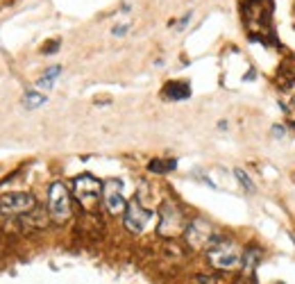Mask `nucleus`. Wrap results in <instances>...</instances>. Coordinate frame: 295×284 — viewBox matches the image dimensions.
<instances>
[{"label": "nucleus", "mask_w": 295, "mask_h": 284, "mask_svg": "<svg viewBox=\"0 0 295 284\" xmlns=\"http://www.w3.org/2000/svg\"><path fill=\"white\" fill-rule=\"evenodd\" d=\"M207 257L212 261V266L218 268V271H236L241 266V261H243L239 246L229 239L216 241L212 248H207Z\"/></svg>", "instance_id": "1"}, {"label": "nucleus", "mask_w": 295, "mask_h": 284, "mask_svg": "<svg viewBox=\"0 0 295 284\" xmlns=\"http://www.w3.org/2000/svg\"><path fill=\"white\" fill-rule=\"evenodd\" d=\"M73 193H75L77 202L82 205L87 212H91L102 198V182L98 177H93L91 173H82L73 180Z\"/></svg>", "instance_id": "2"}, {"label": "nucleus", "mask_w": 295, "mask_h": 284, "mask_svg": "<svg viewBox=\"0 0 295 284\" xmlns=\"http://www.w3.org/2000/svg\"><path fill=\"white\" fill-rule=\"evenodd\" d=\"M157 232L161 236H177V234L186 232L184 212L173 200H166L159 207V225H157Z\"/></svg>", "instance_id": "3"}, {"label": "nucleus", "mask_w": 295, "mask_h": 284, "mask_svg": "<svg viewBox=\"0 0 295 284\" xmlns=\"http://www.w3.org/2000/svg\"><path fill=\"white\" fill-rule=\"evenodd\" d=\"M48 212L55 223H66L71 218V193L66 184L52 182L48 189Z\"/></svg>", "instance_id": "4"}, {"label": "nucleus", "mask_w": 295, "mask_h": 284, "mask_svg": "<svg viewBox=\"0 0 295 284\" xmlns=\"http://www.w3.org/2000/svg\"><path fill=\"white\" fill-rule=\"evenodd\" d=\"M186 239H188V244H191L193 248L200 250V248H212L216 241H220L223 236H220L218 232H214L212 225H209L207 220L196 218L193 223L186 225Z\"/></svg>", "instance_id": "5"}, {"label": "nucleus", "mask_w": 295, "mask_h": 284, "mask_svg": "<svg viewBox=\"0 0 295 284\" xmlns=\"http://www.w3.org/2000/svg\"><path fill=\"white\" fill-rule=\"evenodd\" d=\"M150 220H152V212H150V209H145L139 200L128 202L125 214H123V225L128 228V232L141 234L148 228V223H150Z\"/></svg>", "instance_id": "6"}, {"label": "nucleus", "mask_w": 295, "mask_h": 284, "mask_svg": "<svg viewBox=\"0 0 295 284\" xmlns=\"http://www.w3.org/2000/svg\"><path fill=\"white\" fill-rule=\"evenodd\" d=\"M34 196L30 193H7L0 200V216H23L34 209Z\"/></svg>", "instance_id": "7"}, {"label": "nucleus", "mask_w": 295, "mask_h": 284, "mask_svg": "<svg viewBox=\"0 0 295 284\" xmlns=\"http://www.w3.org/2000/svg\"><path fill=\"white\" fill-rule=\"evenodd\" d=\"M102 202L104 207H107L109 214H125V207H128V202H125V196H123V182L120 180H107L102 184Z\"/></svg>", "instance_id": "8"}, {"label": "nucleus", "mask_w": 295, "mask_h": 284, "mask_svg": "<svg viewBox=\"0 0 295 284\" xmlns=\"http://www.w3.org/2000/svg\"><path fill=\"white\" fill-rule=\"evenodd\" d=\"M164 96L171 100H186L191 96V87L186 82H168L164 89Z\"/></svg>", "instance_id": "9"}, {"label": "nucleus", "mask_w": 295, "mask_h": 284, "mask_svg": "<svg viewBox=\"0 0 295 284\" xmlns=\"http://www.w3.org/2000/svg\"><path fill=\"white\" fill-rule=\"evenodd\" d=\"M175 168H177V159H152L150 164H148V171H150V173H159V175L175 171Z\"/></svg>", "instance_id": "10"}, {"label": "nucleus", "mask_w": 295, "mask_h": 284, "mask_svg": "<svg viewBox=\"0 0 295 284\" xmlns=\"http://www.w3.org/2000/svg\"><path fill=\"white\" fill-rule=\"evenodd\" d=\"M261 259V250L257 248V246H252V248H247L243 252V266H245V271L247 273H252L255 271V266H257V261Z\"/></svg>", "instance_id": "11"}, {"label": "nucleus", "mask_w": 295, "mask_h": 284, "mask_svg": "<svg viewBox=\"0 0 295 284\" xmlns=\"http://www.w3.org/2000/svg\"><path fill=\"white\" fill-rule=\"evenodd\" d=\"M23 105L28 109H36V107H41V105H46V96H41V93H36V91H28L23 96Z\"/></svg>", "instance_id": "12"}, {"label": "nucleus", "mask_w": 295, "mask_h": 284, "mask_svg": "<svg viewBox=\"0 0 295 284\" xmlns=\"http://www.w3.org/2000/svg\"><path fill=\"white\" fill-rule=\"evenodd\" d=\"M59 73H61V66H50L48 71H46V75L41 77L39 82H36V87H41V89H48L50 84H52V80H55V77L59 75Z\"/></svg>", "instance_id": "13"}, {"label": "nucleus", "mask_w": 295, "mask_h": 284, "mask_svg": "<svg viewBox=\"0 0 295 284\" xmlns=\"http://www.w3.org/2000/svg\"><path fill=\"white\" fill-rule=\"evenodd\" d=\"M234 175L239 177V182L243 184V187L247 189V191H255V184H252V180H250V175H247V173L243 171V168H236L234 171Z\"/></svg>", "instance_id": "14"}, {"label": "nucleus", "mask_w": 295, "mask_h": 284, "mask_svg": "<svg viewBox=\"0 0 295 284\" xmlns=\"http://www.w3.org/2000/svg\"><path fill=\"white\" fill-rule=\"evenodd\" d=\"M57 48H59V39H52V41H48V44H44L41 52H46V55H52V52H57Z\"/></svg>", "instance_id": "15"}, {"label": "nucleus", "mask_w": 295, "mask_h": 284, "mask_svg": "<svg viewBox=\"0 0 295 284\" xmlns=\"http://www.w3.org/2000/svg\"><path fill=\"white\" fill-rule=\"evenodd\" d=\"M128 28H130V25H116V28H114V34H116V36H123L125 32H128Z\"/></svg>", "instance_id": "16"}, {"label": "nucleus", "mask_w": 295, "mask_h": 284, "mask_svg": "<svg viewBox=\"0 0 295 284\" xmlns=\"http://www.w3.org/2000/svg\"><path fill=\"white\" fill-rule=\"evenodd\" d=\"M196 282H198V284H214L212 277H204V275H198V277H196Z\"/></svg>", "instance_id": "17"}, {"label": "nucleus", "mask_w": 295, "mask_h": 284, "mask_svg": "<svg viewBox=\"0 0 295 284\" xmlns=\"http://www.w3.org/2000/svg\"><path fill=\"white\" fill-rule=\"evenodd\" d=\"M277 284H282V282H277Z\"/></svg>", "instance_id": "18"}]
</instances>
